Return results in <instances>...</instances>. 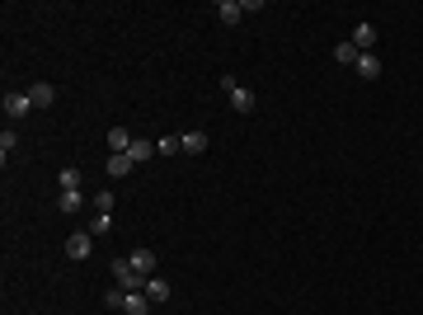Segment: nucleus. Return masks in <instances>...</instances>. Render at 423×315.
Returning <instances> with one entry per match:
<instances>
[{"instance_id": "nucleus-1", "label": "nucleus", "mask_w": 423, "mask_h": 315, "mask_svg": "<svg viewBox=\"0 0 423 315\" xmlns=\"http://www.w3.org/2000/svg\"><path fill=\"white\" fill-rule=\"evenodd\" d=\"M108 273L118 278V287H123V292H141L146 283H151V278H141V273L132 268V259H123V254H118V259L108 263Z\"/></svg>"}, {"instance_id": "nucleus-17", "label": "nucleus", "mask_w": 423, "mask_h": 315, "mask_svg": "<svg viewBox=\"0 0 423 315\" xmlns=\"http://www.w3.org/2000/svg\"><path fill=\"white\" fill-rule=\"evenodd\" d=\"M358 57H362V52H358V48H353L348 38L339 43V48H334V61H339V66H358Z\"/></svg>"}, {"instance_id": "nucleus-8", "label": "nucleus", "mask_w": 423, "mask_h": 315, "mask_svg": "<svg viewBox=\"0 0 423 315\" xmlns=\"http://www.w3.org/2000/svg\"><path fill=\"white\" fill-rule=\"evenodd\" d=\"M127 259H132V268L141 278H156V250H132Z\"/></svg>"}, {"instance_id": "nucleus-20", "label": "nucleus", "mask_w": 423, "mask_h": 315, "mask_svg": "<svg viewBox=\"0 0 423 315\" xmlns=\"http://www.w3.org/2000/svg\"><path fill=\"white\" fill-rule=\"evenodd\" d=\"M56 184H61V188H80V170H76V165H61Z\"/></svg>"}, {"instance_id": "nucleus-3", "label": "nucleus", "mask_w": 423, "mask_h": 315, "mask_svg": "<svg viewBox=\"0 0 423 315\" xmlns=\"http://www.w3.org/2000/svg\"><path fill=\"white\" fill-rule=\"evenodd\" d=\"M28 108H33L28 90H10V94H5V118H10V123H19V118H24Z\"/></svg>"}, {"instance_id": "nucleus-4", "label": "nucleus", "mask_w": 423, "mask_h": 315, "mask_svg": "<svg viewBox=\"0 0 423 315\" xmlns=\"http://www.w3.org/2000/svg\"><path fill=\"white\" fill-rule=\"evenodd\" d=\"M66 254H71V259H90V254H94V236H90V231H76V236L66 240Z\"/></svg>"}, {"instance_id": "nucleus-11", "label": "nucleus", "mask_w": 423, "mask_h": 315, "mask_svg": "<svg viewBox=\"0 0 423 315\" xmlns=\"http://www.w3.org/2000/svg\"><path fill=\"white\" fill-rule=\"evenodd\" d=\"M216 19H221V24H240V19H245V5H240V0H216Z\"/></svg>"}, {"instance_id": "nucleus-18", "label": "nucleus", "mask_w": 423, "mask_h": 315, "mask_svg": "<svg viewBox=\"0 0 423 315\" xmlns=\"http://www.w3.org/2000/svg\"><path fill=\"white\" fill-rule=\"evenodd\" d=\"M113 231V212H94V221H90V236H108Z\"/></svg>"}, {"instance_id": "nucleus-16", "label": "nucleus", "mask_w": 423, "mask_h": 315, "mask_svg": "<svg viewBox=\"0 0 423 315\" xmlns=\"http://www.w3.org/2000/svg\"><path fill=\"white\" fill-rule=\"evenodd\" d=\"M179 141H184V151H188V156H203V151H207V132H184Z\"/></svg>"}, {"instance_id": "nucleus-21", "label": "nucleus", "mask_w": 423, "mask_h": 315, "mask_svg": "<svg viewBox=\"0 0 423 315\" xmlns=\"http://www.w3.org/2000/svg\"><path fill=\"white\" fill-rule=\"evenodd\" d=\"M14 146H19V132H14V128H5V132H0V156L10 160V151H14Z\"/></svg>"}, {"instance_id": "nucleus-9", "label": "nucleus", "mask_w": 423, "mask_h": 315, "mask_svg": "<svg viewBox=\"0 0 423 315\" xmlns=\"http://www.w3.org/2000/svg\"><path fill=\"white\" fill-rule=\"evenodd\" d=\"M132 170H136L132 156H108L104 160V174H108V179H123V174H132Z\"/></svg>"}, {"instance_id": "nucleus-13", "label": "nucleus", "mask_w": 423, "mask_h": 315, "mask_svg": "<svg viewBox=\"0 0 423 315\" xmlns=\"http://www.w3.org/2000/svg\"><path fill=\"white\" fill-rule=\"evenodd\" d=\"M56 207L61 212H80L85 207V193H80V188H61V193H56Z\"/></svg>"}, {"instance_id": "nucleus-14", "label": "nucleus", "mask_w": 423, "mask_h": 315, "mask_svg": "<svg viewBox=\"0 0 423 315\" xmlns=\"http://www.w3.org/2000/svg\"><path fill=\"white\" fill-rule=\"evenodd\" d=\"M141 292L151 296V306H165V301H169V283H165V278H151Z\"/></svg>"}, {"instance_id": "nucleus-19", "label": "nucleus", "mask_w": 423, "mask_h": 315, "mask_svg": "<svg viewBox=\"0 0 423 315\" xmlns=\"http://www.w3.org/2000/svg\"><path fill=\"white\" fill-rule=\"evenodd\" d=\"M179 151H184L179 136H160V141H156V156H179Z\"/></svg>"}, {"instance_id": "nucleus-2", "label": "nucleus", "mask_w": 423, "mask_h": 315, "mask_svg": "<svg viewBox=\"0 0 423 315\" xmlns=\"http://www.w3.org/2000/svg\"><path fill=\"white\" fill-rule=\"evenodd\" d=\"M221 90H226V99H231V108L236 113H254V90H245V85H236V76H221Z\"/></svg>"}, {"instance_id": "nucleus-5", "label": "nucleus", "mask_w": 423, "mask_h": 315, "mask_svg": "<svg viewBox=\"0 0 423 315\" xmlns=\"http://www.w3.org/2000/svg\"><path fill=\"white\" fill-rule=\"evenodd\" d=\"M132 132L127 128H108V151H113V156H127V151H132Z\"/></svg>"}, {"instance_id": "nucleus-10", "label": "nucleus", "mask_w": 423, "mask_h": 315, "mask_svg": "<svg viewBox=\"0 0 423 315\" xmlns=\"http://www.w3.org/2000/svg\"><path fill=\"white\" fill-rule=\"evenodd\" d=\"M123 315H151V296L146 292H127L123 296Z\"/></svg>"}, {"instance_id": "nucleus-6", "label": "nucleus", "mask_w": 423, "mask_h": 315, "mask_svg": "<svg viewBox=\"0 0 423 315\" xmlns=\"http://www.w3.org/2000/svg\"><path fill=\"white\" fill-rule=\"evenodd\" d=\"M28 99H33V108H52L56 104V85H28Z\"/></svg>"}, {"instance_id": "nucleus-7", "label": "nucleus", "mask_w": 423, "mask_h": 315, "mask_svg": "<svg viewBox=\"0 0 423 315\" xmlns=\"http://www.w3.org/2000/svg\"><path fill=\"white\" fill-rule=\"evenodd\" d=\"M348 43H353L358 52H371V48H376V28H371V24H358L353 33H348Z\"/></svg>"}, {"instance_id": "nucleus-15", "label": "nucleus", "mask_w": 423, "mask_h": 315, "mask_svg": "<svg viewBox=\"0 0 423 315\" xmlns=\"http://www.w3.org/2000/svg\"><path fill=\"white\" fill-rule=\"evenodd\" d=\"M127 156H132L136 165H146V160H156V141H146V136H136V141H132V151H127Z\"/></svg>"}, {"instance_id": "nucleus-12", "label": "nucleus", "mask_w": 423, "mask_h": 315, "mask_svg": "<svg viewBox=\"0 0 423 315\" xmlns=\"http://www.w3.org/2000/svg\"><path fill=\"white\" fill-rule=\"evenodd\" d=\"M353 71H358L362 80H376V76H381V57H376V52H362V57H358V66H353Z\"/></svg>"}, {"instance_id": "nucleus-22", "label": "nucleus", "mask_w": 423, "mask_h": 315, "mask_svg": "<svg viewBox=\"0 0 423 315\" xmlns=\"http://www.w3.org/2000/svg\"><path fill=\"white\" fill-rule=\"evenodd\" d=\"M90 203H94V212H113V203H118V198H113V193H108V188H99V193H94V198H90Z\"/></svg>"}, {"instance_id": "nucleus-23", "label": "nucleus", "mask_w": 423, "mask_h": 315, "mask_svg": "<svg viewBox=\"0 0 423 315\" xmlns=\"http://www.w3.org/2000/svg\"><path fill=\"white\" fill-rule=\"evenodd\" d=\"M123 296H127V292H123V287H113V292L104 296V306H108V311H123Z\"/></svg>"}]
</instances>
